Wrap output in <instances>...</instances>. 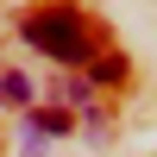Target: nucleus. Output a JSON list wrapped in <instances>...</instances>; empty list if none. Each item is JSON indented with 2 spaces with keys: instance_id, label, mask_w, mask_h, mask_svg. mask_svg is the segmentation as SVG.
<instances>
[{
  "instance_id": "20e7f679",
  "label": "nucleus",
  "mask_w": 157,
  "mask_h": 157,
  "mask_svg": "<svg viewBox=\"0 0 157 157\" xmlns=\"http://www.w3.org/2000/svg\"><path fill=\"white\" fill-rule=\"evenodd\" d=\"M88 75H94L101 88H113V82H126V57H94V69H88Z\"/></svg>"
},
{
  "instance_id": "39448f33",
  "label": "nucleus",
  "mask_w": 157,
  "mask_h": 157,
  "mask_svg": "<svg viewBox=\"0 0 157 157\" xmlns=\"http://www.w3.org/2000/svg\"><path fill=\"white\" fill-rule=\"evenodd\" d=\"M57 94H63V101H88V82H82V75H69V69H63V82H57Z\"/></svg>"
},
{
  "instance_id": "f03ea898",
  "label": "nucleus",
  "mask_w": 157,
  "mask_h": 157,
  "mask_svg": "<svg viewBox=\"0 0 157 157\" xmlns=\"http://www.w3.org/2000/svg\"><path fill=\"white\" fill-rule=\"evenodd\" d=\"M25 126H32V138H25V145H38V138H69V113L63 107H38V113H25Z\"/></svg>"
},
{
  "instance_id": "7ed1b4c3",
  "label": "nucleus",
  "mask_w": 157,
  "mask_h": 157,
  "mask_svg": "<svg viewBox=\"0 0 157 157\" xmlns=\"http://www.w3.org/2000/svg\"><path fill=\"white\" fill-rule=\"evenodd\" d=\"M0 101H6V107H25V101H32V82H25L19 69H13V75H0Z\"/></svg>"
},
{
  "instance_id": "f257e3e1",
  "label": "nucleus",
  "mask_w": 157,
  "mask_h": 157,
  "mask_svg": "<svg viewBox=\"0 0 157 157\" xmlns=\"http://www.w3.org/2000/svg\"><path fill=\"white\" fill-rule=\"evenodd\" d=\"M25 44L44 50V57H57L63 69L88 63V32H82V19H75L69 6H50V13H38V19H25Z\"/></svg>"
}]
</instances>
